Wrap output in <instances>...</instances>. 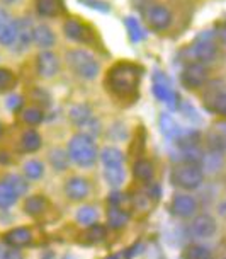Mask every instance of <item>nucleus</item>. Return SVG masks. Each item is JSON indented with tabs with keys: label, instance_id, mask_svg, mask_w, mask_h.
Listing matches in <instances>:
<instances>
[{
	"label": "nucleus",
	"instance_id": "33",
	"mask_svg": "<svg viewBox=\"0 0 226 259\" xmlns=\"http://www.w3.org/2000/svg\"><path fill=\"white\" fill-rule=\"evenodd\" d=\"M97 220V210L94 206H82L77 211V222L84 225H90Z\"/></svg>",
	"mask_w": 226,
	"mask_h": 259
},
{
	"label": "nucleus",
	"instance_id": "42",
	"mask_svg": "<svg viewBox=\"0 0 226 259\" xmlns=\"http://www.w3.org/2000/svg\"><path fill=\"white\" fill-rule=\"evenodd\" d=\"M4 4H14V2H17V0H2Z\"/></svg>",
	"mask_w": 226,
	"mask_h": 259
},
{
	"label": "nucleus",
	"instance_id": "40",
	"mask_svg": "<svg viewBox=\"0 0 226 259\" xmlns=\"http://www.w3.org/2000/svg\"><path fill=\"white\" fill-rule=\"evenodd\" d=\"M216 36H218V39L221 41V43L226 45V22L218 27V34H216Z\"/></svg>",
	"mask_w": 226,
	"mask_h": 259
},
{
	"label": "nucleus",
	"instance_id": "31",
	"mask_svg": "<svg viewBox=\"0 0 226 259\" xmlns=\"http://www.w3.org/2000/svg\"><path fill=\"white\" fill-rule=\"evenodd\" d=\"M160 126H161V130H163V133L167 137H179V135H181V130H179L175 119L172 116H168V114H161Z\"/></svg>",
	"mask_w": 226,
	"mask_h": 259
},
{
	"label": "nucleus",
	"instance_id": "25",
	"mask_svg": "<svg viewBox=\"0 0 226 259\" xmlns=\"http://www.w3.org/2000/svg\"><path fill=\"white\" fill-rule=\"evenodd\" d=\"M133 172H135V178L140 179V181L146 183L150 181L151 178H153V164H151L150 160L146 159H140L135 164V167H133Z\"/></svg>",
	"mask_w": 226,
	"mask_h": 259
},
{
	"label": "nucleus",
	"instance_id": "20",
	"mask_svg": "<svg viewBox=\"0 0 226 259\" xmlns=\"http://www.w3.org/2000/svg\"><path fill=\"white\" fill-rule=\"evenodd\" d=\"M104 176L105 181H107L110 186L119 188L126 179V170H124V165H110V167H104Z\"/></svg>",
	"mask_w": 226,
	"mask_h": 259
},
{
	"label": "nucleus",
	"instance_id": "39",
	"mask_svg": "<svg viewBox=\"0 0 226 259\" xmlns=\"http://www.w3.org/2000/svg\"><path fill=\"white\" fill-rule=\"evenodd\" d=\"M7 108L11 111H17L22 108V97L21 96H11L7 99Z\"/></svg>",
	"mask_w": 226,
	"mask_h": 259
},
{
	"label": "nucleus",
	"instance_id": "8",
	"mask_svg": "<svg viewBox=\"0 0 226 259\" xmlns=\"http://www.w3.org/2000/svg\"><path fill=\"white\" fill-rule=\"evenodd\" d=\"M207 70L202 63H189L182 70V82L184 85H187L189 89H197L206 82Z\"/></svg>",
	"mask_w": 226,
	"mask_h": 259
},
{
	"label": "nucleus",
	"instance_id": "4",
	"mask_svg": "<svg viewBox=\"0 0 226 259\" xmlns=\"http://www.w3.org/2000/svg\"><path fill=\"white\" fill-rule=\"evenodd\" d=\"M204 181V172L197 164H184L177 165L172 172V183L177 188L186 189V191H192V189H197Z\"/></svg>",
	"mask_w": 226,
	"mask_h": 259
},
{
	"label": "nucleus",
	"instance_id": "16",
	"mask_svg": "<svg viewBox=\"0 0 226 259\" xmlns=\"http://www.w3.org/2000/svg\"><path fill=\"white\" fill-rule=\"evenodd\" d=\"M62 0H36V11L43 17H56L63 12Z\"/></svg>",
	"mask_w": 226,
	"mask_h": 259
},
{
	"label": "nucleus",
	"instance_id": "30",
	"mask_svg": "<svg viewBox=\"0 0 226 259\" xmlns=\"http://www.w3.org/2000/svg\"><path fill=\"white\" fill-rule=\"evenodd\" d=\"M105 234H107V230H105L104 225L100 224H90L89 229H87L85 232V239L89 240V242H100L102 239H105Z\"/></svg>",
	"mask_w": 226,
	"mask_h": 259
},
{
	"label": "nucleus",
	"instance_id": "34",
	"mask_svg": "<svg viewBox=\"0 0 226 259\" xmlns=\"http://www.w3.org/2000/svg\"><path fill=\"white\" fill-rule=\"evenodd\" d=\"M126 27H128V32H129V38H131L133 41H136V43L145 38V32H143L140 22H138L136 19H133V17H128L126 19Z\"/></svg>",
	"mask_w": 226,
	"mask_h": 259
},
{
	"label": "nucleus",
	"instance_id": "26",
	"mask_svg": "<svg viewBox=\"0 0 226 259\" xmlns=\"http://www.w3.org/2000/svg\"><path fill=\"white\" fill-rule=\"evenodd\" d=\"M17 193L14 191V189L9 186L6 181L0 183V210H4V208H9L12 206L14 203L17 201Z\"/></svg>",
	"mask_w": 226,
	"mask_h": 259
},
{
	"label": "nucleus",
	"instance_id": "1",
	"mask_svg": "<svg viewBox=\"0 0 226 259\" xmlns=\"http://www.w3.org/2000/svg\"><path fill=\"white\" fill-rule=\"evenodd\" d=\"M141 70L133 63H118L107 73V84L109 89L114 92L118 97L128 99L135 97L140 85Z\"/></svg>",
	"mask_w": 226,
	"mask_h": 259
},
{
	"label": "nucleus",
	"instance_id": "35",
	"mask_svg": "<svg viewBox=\"0 0 226 259\" xmlns=\"http://www.w3.org/2000/svg\"><path fill=\"white\" fill-rule=\"evenodd\" d=\"M43 118H44V114L39 108H27L24 113H22V121L27 124H39L43 121Z\"/></svg>",
	"mask_w": 226,
	"mask_h": 259
},
{
	"label": "nucleus",
	"instance_id": "2",
	"mask_svg": "<svg viewBox=\"0 0 226 259\" xmlns=\"http://www.w3.org/2000/svg\"><path fill=\"white\" fill-rule=\"evenodd\" d=\"M67 154L72 162H75L78 167H90L97 160V149L94 138L84 135V133H77L68 142Z\"/></svg>",
	"mask_w": 226,
	"mask_h": 259
},
{
	"label": "nucleus",
	"instance_id": "11",
	"mask_svg": "<svg viewBox=\"0 0 226 259\" xmlns=\"http://www.w3.org/2000/svg\"><path fill=\"white\" fill-rule=\"evenodd\" d=\"M16 41V21L0 7V45L12 46Z\"/></svg>",
	"mask_w": 226,
	"mask_h": 259
},
{
	"label": "nucleus",
	"instance_id": "41",
	"mask_svg": "<svg viewBox=\"0 0 226 259\" xmlns=\"http://www.w3.org/2000/svg\"><path fill=\"white\" fill-rule=\"evenodd\" d=\"M80 2H85V4H89V6H92V9H99V11H107L105 9L104 4H100V2H95V0H80Z\"/></svg>",
	"mask_w": 226,
	"mask_h": 259
},
{
	"label": "nucleus",
	"instance_id": "38",
	"mask_svg": "<svg viewBox=\"0 0 226 259\" xmlns=\"http://www.w3.org/2000/svg\"><path fill=\"white\" fill-rule=\"evenodd\" d=\"M0 259H22V256L16 247H11V249L2 247V251H0Z\"/></svg>",
	"mask_w": 226,
	"mask_h": 259
},
{
	"label": "nucleus",
	"instance_id": "18",
	"mask_svg": "<svg viewBox=\"0 0 226 259\" xmlns=\"http://www.w3.org/2000/svg\"><path fill=\"white\" fill-rule=\"evenodd\" d=\"M153 92H155V96L158 97L160 101H163V103L167 106H170V108H177L179 97L168 85H165V82H163V84L156 82V84L153 85Z\"/></svg>",
	"mask_w": 226,
	"mask_h": 259
},
{
	"label": "nucleus",
	"instance_id": "17",
	"mask_svg": "<svg viewBox=\"0 0 226 259\" xmlns=\"http://www.w3.org/2000/svg\"><path fill=\"white\" fill-rule=\"evenodd\" d=\"M32 41H34L39 48H51L54 45V34L46 24H39L32 31Z\"/></svg>",
	"mask_w": 226,
	"mask_h": 259
},
{
	"label": "nucleus",
	"instance_id": "46",
	"mask_svg": "<svg viewBox=\"0 0 226 259\" xmlns=\"http://www.w3.org/2000/svg\"><path fill=\"white\" fill-rule=\"evenodd\" d=\"M224 259H226V257H224Z\"/></svg>",
	"mask_w": 226,
	"mask_h": 259
},
{
	"label": "nucleus",
	"instance_id": "45",
	"mask_svg": "<svg viewBox=\"0 0 226 259\" xmlns=\"http://www.w3.org/2000/svg\"><path fill=\"white\" fill-rule=\"evenodd\" d=\"M0 251H2V247H0Z\"/></svg>",
	"mask_w": 226,
	"mask_h": 259
},
{
	"label": "nucleus",
	"instance_id": "7",
	"mask_svg": "<svg viewBox=\"0 0 226 259\" xmlns=\"http://www.w3.org/2000/svg\"><path fill=\"white\" fill-rule=\"evenodd\" d=\"M216 229H218V224H216V220L209 213H201L192 219L191 232L192 235H196V237H199V239L213 237L216 234Z\"/></svg>",
	"mask_w": 226,
	"mask_h": 259
},
{
	"label": "nucleus",
	"instance_id": "13",
	"mask_svg": "<svg viewBox=\"0 0 226 259\" xmlns=\"http://www.w3.org/2000/svg\"><path fill=\"white\" fill-rule=\"evenodd\" d=\"M36 63H38V73L44 78H51L60 68L56 55L51 52H41L38 55V62Z\"/></svg>",
	"mask_w": 226,
	"mask_h": 259
},
{
	"label": "nucleus",
	"instance_id": "44",
	"mask_svg": "<svg viewBox=\"0 0 226 259\" xmlns=\"http://www.w3.org/2000/svg\"><path fill=\"white\" fill-rule=\"evenodd\" d=\"M2 130H4V128H2V124H0V135H2Z\"/></svg>",
	"mask_w": 226,
	"mask_h": 259
},
{
	"label": "nucleus",
	"instance_id": "3",
	"mask_svg": "<svg viewBox=\"0 0 226 259\" xmlns=\"http://www.w3.org/2000/svg\"><path fill=\"white\" fill-rule=\"evenodd\" d=\"M67 62L73 68V72L78 77L92 80L99 73V62L95 60L94 55H90L85 50H72L67 53Z\"/></svg>",
	"mask_w": 226,
	"mask_h": 259
},
{
	"label": "nucleus",
	"instance_id": "32",
	"mask_svg": "<svg viewBox=\"0 0 226 259\" xmlns=\"http://www.w3.org/2000/svg\"><path fill=\"white\" fill-rule=\"evenodd\" d=\"M9 186H11L14 191L17 193V196H21V194H24L26 191H27V181L24 178H21V176H17V174H11V176H7L6 179H4Z\"/></svg>",
	"mask_w": 226,
	"mask_h": 259
},
{
	"label": "nucleus",
	"instance_id": "37",
	"mask_svg": "<svg viewBox=\"0 0 226 259\" xmlns=\"http://www.w3.org/2000/svg\"><path fill=\"white\" fill-rule=\"evenodd\" d=\"M211 108H213L216 113L224 114V116H226V92H223V94H219V96L214 97L213 106H211Z\"/></svg>",
	"mask_w": 226,
	"mask_h": 259
},
{
	"label": "nucleus",
	"instance_id": "10",
	"mask_svg": "<svg viewBox=\"0 0 226 259\" xmlns=\"http://www.w3.org/2000/svg\"><path fill=\"white\" fill-rule=\"evenodd\" d=\"M65 193H67L68 200H72V201H82V200H85V198L89 196L90 184H89V181H87V179L75 176V178L68 179L67 184H65Z\"/></svg>",
	"mask_w": 226,
	"mask_h": 259
},
{
	"label": "nucleus",
	"instance_id": "29",
	"mask_svg": "<svg viewBox=\"0 0 226 259\" xmlns=\"http://www.w3.org/2000/svg\"><path fill=\"white\" fill-rule=\"evenodd\" d=\"M22 170H24V176L27 179H39L41 176L44 174V167L43 164H41L39 160H27L24 164V167H22Z\"/></svg>",
	"mask_w": 226,
	"mask_h": 259
},
{
	"label": "nucleus",
	"instance_id": "21",
	"mask_svg": "<svg viewBox=\"0 0 226 259\" xmlns=\"http://www.w3.org/2000/svg\"><path fill=\"white\" fill-rule=\"evenodd\" d=\"M107 220H109V225L112 229H121L128 224L129 220V213L124 210L123 206H110L109 208V213H107Z\"/></svg>",
	"mask_w": 226,
	"mask_h": 259
},
{
	"label": "nucleus",
	"instance_id": "5",
	"mask_svg": "<svg viewBox=\"0 0 226 259\" xmlns=\"http://www.w3.org/2000/svg\"><path fill=\"white\" fill-rule=\"evenodd\" d=\"M199 210V203L191 194H175L172 198V203H170V211L172 215L179 217V219H191L197 213Z\"/></svg>",
	"mask_w": 226,
	"mask_h": 259
},
{
	"label": "nucleus",
	"instance_id": "36",
	"mask_svg": "<svg viewBox=\"0 0 226 259\" xmlns=\"http://www.w3.org/2000/svg\"><path fill=\"white\" fill-rule=\"evenodd\" d=\"M14 82H16V77H14V73L11 70H7V68L0 67V92H2V91H9L14 85Z\"/></svg>",
	"mask_w": 226,
	"mask_h": 259
},
{
	"label": "nucleus",
	"instance_id": "19",
	"mask_svg": "<svg viewBox=\"0 0 226 259\" xmlns=\"http://www.w3.org/2000/svg\"><path fill=\"white\" fill-rule=\"evenodd\" d=\"M92 118H94V116H92V111H90V108L87 104L73 106L72 111H70V119L80 128H84Z\"/></svg>",
	"mask_w": 226,
	"mask_h": 259
},
{
	"label": "nucleus",
	"instance_id": "12",
	"mask_svg": "<svg viewBox=\"0 0 226 259\" xmlns=\"http://www.w3.org/2000/svg\"><path fill=\"white\" fill-rule=\"evenodd\" d=\"M216 53H218V48H216V43L213 39L207 36V38H199L196 45L192 46V55L196 60H199V62H211Z\"/></svg>",
	"mask_w": 226,
	"mask_h": 259
},
{
	"label": "nucleus",
	"instance_id": "28",
	"mask_svg": "<svg viewBox=\"0 0 226 259\" xmlns=\"http://www.w3.org/2000/svg\"><path fill=\"white\" fill-rule=\"evenodd\" d=\"M184 259H211V252L206 246L192 244L184 251Z\"/></svg>",
	"mask_w": 226,
	"mask_h": 259
},
{
	"label": "nucleus",
	"instance_id": "23",
	"mask_svg": "<svg viewBox=\"0 0 226 259\" xmlns=\"http://www.w3.org/2000/svg\"><path fill=\"white\" fill-rule=\"evenodd\" d=\"M46 206H48V201H46V198H44V196H39V194L27 198L26 203H24L26 213H29V215H32V217L41 215V213H43V211L46 210Z\"/></svg>",
	"mask_w": 226,
	"mask_h": 259
},
{
	"label": "nucleus",
	"instance_id": "43",
	"mask_svg": "<svg viewBox=\"0 0 226 259\" xmlns=\"http://www.w3.org/2000/svg\"><path fill=\"white\" fill-rule=\"evenodd\" d=\"M107 259H118V256H110V257H107Z\"/></svg>",
	"mask_w": 226,
	"mask_h": 259
},
{
	"label": "nucleus",
	"instance_id": "9",
	"mask_svg": "<svg viewBox=\"0 0 226 259\" xmlns=\"http://www.w3.org/2000/svg\"><path fill=\"white\" fill-rule=\"evenodd\" d=\"M32 31H34V27L31 24V19H27V17L17 19L16 21V41H14L12 46H16L19 52L29 48V45L32 43Z\"/></svg>",
	"mask_w": 226,
	"mask_h": 259
},
{
	"label": "nucleus",
	"instance_id": "22",
	"mask_svg": "<svg viewBox=\"0 0 226 259\" xmlns=\"http://www.w3.org/2000/svg\"><path fill=\"white\" fill-rule=\"evenodd\" d=\"M100 160H102L104 167H110V165H121L124 162L123 152L116 149V147H105L100 154Z\"/></svg>",
	"mask_w": 226,
	"mask_h": 259
},
{
	"label": "nucleus",
	"instance_id": "24",
	"mask_svg": "<svg viewBox=\"0 0 226 259\" xmlns=\"http://www.w3.org/2000/svg\"><path fill=\"white\" fill-rule=\"evenodd\" d=\"M41 147V137L34 130H27L21 137V150L22 152H34Z\"/></svg>",
	"mask_w": 226,
	"mask_h": 259
},
{
	"label": "nucleus",
	"instance_id": "27",
	"mask_svg": "<svg viewBox=\"0 0 226 259\" xmlns=\"http://www.w3.org/2000/svg\"><path fill=\"white\" fill-rule=\"evenodd\" d=\"M49 162L56 170H65L68 167V162H70V157H68L67 152H63L62 149H54L49 152Z\"/></svg>",
	"mask_w": 226,
	"mask_h": 259
},
{
	"label": "nucleus",
	"instance_id": "6",
	"mask_svg": "<svg viewBox=\"0 0 226 259\" xmlns=\"http://www.w3.org/2000/svg\"><path fill=\"white\" fill-rule=\"evenodd\" d=\"M146 21L155 31H165L172 24V12H170L168 7L156 4V6H151L146 11Z\"/></svg>",
	"mask_w": 226,
	"mask_h": 259
},
{
	"label": "nucleus",
	"instance_id": "14",
	"mask_svg": "<svg viewBox=\"0 0 226 259\" xmlns=\"http://www.w3.org/2000/svg\"><path fill=\"white\" fill-rule=\"evenodd\" d=\"M63 31L68 38L73 39V41H78V43H89V41L92 39L90 29L82 24V22H78L77 19H70V21L65 22Z\"/></svg>",
	"mask_w": 226,
	"mask_h": 259
},
{
	"label": "nucleus",
	"instance_id": "15",
	"mask_svg": "<svg viewBox=\"0 0 226 259\" xmlns=\"http://www.w3.org/2000/svg\"><path fill=\"white\" fill-rule=\"evenodd\" d=\"M4 240L9 244L11 247H24L29 246L31 240H32V234L29 229L26 227H17V229H12L4 235Z\"/></svg>",
	"mask_w": 226,
	"mask_h": 259
}]
</instances>
